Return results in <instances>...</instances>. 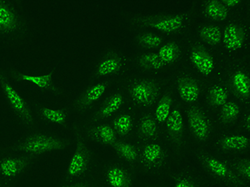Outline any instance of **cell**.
Listing matches in <instances>:
<instances>
[{
    "instance_id": "cell-29",
    "label": "cell",
    "mask_w": 250,
    "mask_h": 187,
    "mask_svg": "<svg viewBox=\"0 0 250 187\" xmlns=\"http://www.w3.org/2000/svg\"><path fill=\"white\" fill-rule=\"evenodd\" d=\"M119 62L114 58H108L100 62L97 68V74L100 76H107L113 74L119 68Z\"/></svg>"
},
{
    "instance_id": "cell-40",
    "label": "cell",
    "mask_w": 250,
    "mask_h": 187,
    "mask_svg": "<svg viewBox=\"0 0 250 187\" xmlns=\"http://www.w3.org/2000/svg\"><path fill=\"white\" fill-rule=\"evenodd\" d=\"M0 187H3V186H0Z\"/></svg>"
},
{
    "instance_id": "cell-32",
    "label": "cell",
    "mask_w": 250,
    "mask_h": 187,
    "mask_svg": "<svg viewBox=\"0 0 250 187\" xmlns=\"http://www.w3.org/2000/svg\"><path fill=\"white\" fill-rule=\"evenodd\" d=\"M132 127V119L130 116L123 114L115 121V128L121 134H127Z\"/></svg>"
},
{
    "instance_id": "cell-28",
    "label": "cell",
    "mask_w": 250,
    "mask_h": 187,
    "mask_svg": "<svg viewBox=\"0 0 250 187\" xmlns=\"http://www.w3.org/2000/svg\"><path fill=\"white\" fill-rule=\"evenodd\" d=\"M140 132L146 137H153L157 133V124L151 116H145L140 124Z\"/></svg>"
},
{
    "instance_id": "cell-23",
    "label": "cell",
    "mask_w": 250,
    "mask_h": 187,
    "mask_svg": "<svg viewBox=\"0 0 250 187\" xmlns=\"http://www.w3.org/2000/svg\"><path fill=\"white\" fill-rule=\"evenodd\" d=\"M171 103L172 100L169 96H165L159 102L155 110V117L158 122H165L167 121L171 112Z\"/></svg>"
},
{
    "instance_id": "cell-18",
    "label": "cell",
    "mask_w": 250,
    "mask_h": 187,
    "mask_svg": "<svg viewBox=\"0 0 250 187\" xmlns=\"http://www.w3.org/2000/svg\"><path fill=\"white\" fill-rule=\"evenodd\" d=\"M164 150L160 145L157 143H150L145 146L143 151V158L145 163L148 165H154L162 159Z\"/></svg>"
},
{
    "instance_id": "cell-13",
    "label": "cell",
    "mask_w": 250,
    "mask_h": 187,
    "mask_svg": "<svg viewBox=\"0 0 250 187\" xmlns=\"http://www.w3.org/2000/svg\"><path fill=\"white\" fill-rule=\"evenodd\" d=\"M224 42L228 49L237 50L241 48L244 37L240 29L234 24L228 25L224 34Z\"/></svg>"
},
{
    "instance_id": "cell-22",
    "label": "cell",
    "mask_w": 250,
    "mask_h": 187,
    "mask_svg": "<svg viewBox=\"0 0 250 187\" xmlns=\"http://www.w3.org/2000/svg\"><path fill=\"white\" fill-rule=\"evenodd\" d=\"M233 83L236 91L242 96L250 95V81L246 74L243 72H237L233 78Z\"/></svg>"
},
{
    "instance_id": "cell-6",
    "label": "cell",
    "mask_w": 250,
    "mask_h": 187,
    "mask_svg": "<svg viewBox=\"0 0 250 187\" xmlns=\"http://www.w3.org/2000/svg\"><path fill=\"white\" fill-rule=\"evenodd\" d=\"M11 76L18 80H22L24 82H30L37 88L46 92L55 93L57 88L55 86L54 79V74L47 73L43 75H33V74H23V73H10Z\"/></svg>"
},
{
    "instance_id": "cell-25",
    "label": "cell",
    "mask_w": 250,
    "mask_h": 187,
    "mask_svg": "<svg viewBox=\"0 0 250 187\" xmlns=\"http://www.w3.org/2000/svg\"><path fill=\"white\" fill-rule=\"evenodd\" d=\"M116 150L118 153L123 158L128 162H134L138 158V151L133 145L126 142H120L116 145Z\"/></svg>"
},
{
    "instance_id": "cell-38",
    "label": "cell",
    "mask_w": 250,
    "mask_h": 187,
    "mask_svg": "<svg viewBox=\"0 0 250 187\" xmlns=\"http://www.w3.org/2000/svg\"><path fill=\"white\" fill-rule=\"evenodd\" d=\"M239 3H240V1H239V0H228V1H225V4L229 6V7L238 5Z\"/></svg>"
},
{
    "instance_id": "cell-24",
    "label": "cell",
    "mask_w": 250,
    "mask_h": 187,
    "mask_svg": "<svg viewBox=\"0 0 250 187\" xmlns=\"http://www.w3.org/2000/svg\"><path fill=\"white\" fill-rule=\"evenodd\" d=\"M201 36L208 43L217 44L221 39V30L218 26H205L200 31Z\"/></svg>"
},
{
    "instance_id": "cell-12",
    "label": "cell",
    "mask_w": 250,
    "mask_h": 187,
    "mask_svg": "<svg viewBox=\"0 0 250 187\" xmlns=\"http://www.w3.org/2000/svg\"><path fill=\"white\" fill-rule=\"evenodd\" d=\"M39 116L45 122L54 124H63L67 121V113L63 110L50 108L47 106H40L38 108Z\"/></svg>"
},
{
    "instance_id": "cell-27",
    "label": "cell",
    "mask_w": 250,
    "mask_h": 187,
    "mask_svg": "<svg viewBox=\"0 0 250 187\" xmlns=\"http://www.w3.org/2000/svg\"><path fill=\"white\" fill-rule=\"evenodd\" d=\"M209 99L213 106L220 107L225 105L228 99V92L220 86L212 88L209 93Z\"/></svg>"
},
{
    "instance_id": "cell-19",
    "label": "cell",
    "mask_w": 250,
    "mask_h": 187,
    "mask_svg": "<svg viewBox=\"0 0 250 187\" xmlns=\"http://www.w3.org/2000/svg\"><path fill=\"white\" fill-rule=\"evenodd\" d=\"M90 135L93 137L104 143H112L115 140V133L113 128L108 125H100L90 131Z\"/></svg>"
},
{
    "instance_id": "cell-21",
    "label": "cell",
    "mask_w": 250,
    "mask_h": 187,
    "mask_svg": "<svg viewBox=\"0 0 250 187\" xmlns=\"http://www.w3.org/2000/svg\"><path fill=\"white\" fill-rule=\"evenodd\" d=\"M123 102H124V98L121 94L114 95L111 97L110 99L108 100V102H106L105 105L100 109L98 115L101 117L110 116L121 108Z\"/></svg>"
},
{
    "instance_id": "cell-7",
    "label": "cell",
    "mask_w": 250,
    "mask_h": 187,
    "mask_svg": "<svg viewBox=\"0 0 250 187\" xmlns=\"http://www.w3.org/2000/svg\"><path fill=\"white\" fill-rule=\"evenodd\" d=\"M131 96L134 102L140 105H148L155 99L156 91L150 83L140 81L135 82L131 88Z\"/></svg>"
},
{
    "instance_id": "cell-14",
    "label": "cell",
    "mask_w": 250,
    "mask_h": 187,
    "mask_svg": "<svg viewBox=\"0 0 250 187\" xmlns=\"http://www.w3.org/2000/svg\"><path fill=\"white\" fill-rule=\"evenodd\" d=\"M106 89H107V85L105 83H99L89 88L78 101V107L80 108H85L91 105L94 102L100 99L105 93Z\"/></svg>"
},
{
    "instance_id": "cell-10",
    "label": "cell",
    "mask_w": 250,
    "mask_h": 187,
    "mask_svg": "<svg viewBox=\"0 0 250 187\" xmlns=\"http://www.w3.org/2000/svg\"><path fill=\"white\" fill-rule=\"evenodd\" d=\"M105 181L108 187H132L128 173L120 167L108 169L106 173Z\"/></svg>"
},
{
    "instance_id": "cell-33",
    "label": "cell",
    "mask_w": 250,
    "mask_h": 187,
    "mask_svg": "<svg viewBox=\"0 0 250 187\" xmlns=\"http://www.w3.org/2000/svg\"><path fill=\"white\" fill-rule=\"evenodd\" d=\"M142 62L146 67L154 69H159L164 66L162 60L159 58L157 54H145L142 57Z\"/></svg>"
},
{
    "instance_id": "cell-15",
    "label": "cell",
    "mask_w": 250,
    "mask_h": 187,
    "mask_svg": "<svg viewBox=\"0 0 250 187\" xmlns=\"http://www.w3.org/2000/svg\"><path fill=\"white\" fill-rule=\"evenodd\" d=\"M179 93L184 101L191 103V102H196L199 98L200 91L196 82L187 80L180 83Z\"/></svg>"
},
{
    "instance_id": "cell-2",
    "label": "cell",
    "mask_w": 250,
    "mask_h": 187,
    "mask_svg": "<svg viewBox=\"0 0 250 187\" xmlns=\"http://www.w3.org/2000/svg\"><path fill=\"white\" fill-rule=\"evenodd\" d=\"M0 86L7 102L22 124L27 128H35V121L31 109L25 100L18 93L9 82L5 72L0 68Z\"/></svg>"
},
{
    "instance_id": "cell-1",
    "label": "cell",
    "mask_w": 250,
    "mask_h": 187,
    "mask_svg": "<svg viewBox=\"0 0 250 187\" xmlns=\"http://www.w3.org/2000/svg\"><path fill=\"white\" fill-rule=\"evenodd\" d=\"M69 142L58 136L46 133L31 134L11 148L15 153L29 156H38L41 154L63 150L68 148Z\"/></svg>"
},
{
    "instance_id": "cell-37",
    "label": "cell",
    "mask_w": 250,
    "mask_h": 187,
    "mask_svg": "<svg viewBox=\"0 0 250 187\" xmlns=\"http://www.w3.org/2000/svg\"><path fill=\"white\" fill-rule=\"evenodd\" d=\"M62 187H91V186L87 182H75Z\"/></svg>"
},
{
    "instance_id": "cell-3",
    "label": "cell",
    "mask_w": 250,
    "mask_h": 187,
    "mask_svg": "<svg viewBox=\"0 0 250 187\" xmlns=\"http://www.w3.org/2000/svg\"><path fill=\"white\" fill-rule=\"evenodd\" d=\"M36 156L29 155H11L0 159V176L11 179L26 170Z\"/></svg>"
},
{
    "instance_id": "cell-20",
    "label": "cell",
    "mask_w": 250,
    "mask_h": 187,
    "mask_svg": "<svg viewBox=\"0 0 250 187\" xmlns=\"http://www.w3.org/2000/svg\"><path fill=\"white\" fill-rule=\"evenodd\" d=\"M183 24L184 19L182 18L174 16L157 21L156 23H154V27L160 31L173 32L180 29Z\"/></svg>"
},
{
    "instance_id": "cell-17",
    "label": "cell",
    "mask_w": 250,
    "mask_h": 187,
    "mask_svg": "<svg viewBox=\"0 0 250 187\" xmlns=\"http://www.w3.org/2000/svg\"><path fill=\"white\" fill-rule=\"evenodd\" d=\"M167 128L173 136H179L182 134L184 129V121L182 114L178 108L171 111L167 119Z\"/></svg>"
},
{
    "instance_id": "cell-34",
    "label": "cell",
    "mask_w": 250,
    "mask_h": 187,
    "mask_svg": "<svg viewBox=\"0 0 250 187\" xmlns=\"http://www.w3.org/2000/svg\"><path fill=\"white\" fill-rule=\"evenodd\" d=\"M140 42L144 45L147 46V47H155V46L159 45L161 43L162 38L158 35H154V34H145V35H143L142 37H140Z\"/></svg>"
},
{
    "instance_id": "cell-31",
    "label": "cell",
    "mask_w": 250,
    "mask_h": 187,
    "mask_svg": "<svg viewBox=\"0 0 250 187\" xmlns=\"http://www.w3.org/2000/svg\"><path fill=\"white\" fill-rule=\"evenodd\" d=\"M239 113V107L233 102L225 103L224 108L222 109V116L227 122H230L235 119Z\"/></svg>"
},
{
    "instance_id": "cell-16",
    "label": "cell",
    "mask_w": 250,
    "mask_h": 187,
    "mask_svg": "<svg viewBox=\"0 0 250 187\" xmlns=\"http://www.w3.org/2000/svg\"><path fill=\"white\" fill-rule=\"evenodd\" d=\"M221 145L226 150H244L249 147L250 139L245 135H230L222 140Z\"/></svg>"
},
{
    "instance_id": "cell-11",
    "label": "cell",
    "mask_w": 250,
    "mask_h": 187,
    "mask_svg": "<svg viewBox=\"0 0 250 187\" xmlns=\"http://www.w3.org/2000/svg\"><path fill=\"white\" fill-rule=\"evenodd\" d=\"M191 60L199 72L205 75H209L214 68V62L212 57L202 50H193L191 54Z\"/></svg>"
},
{
    "instance_id": "cell-35",
    "label": "cell",
    "mask_w": 250,
    "mask_h": 187,
    "mask_svg": "<svg viewBox=\"0 0 250 187\" xmlns=\"http://www.w3.org/2000/svg\"><path fill=\"white\" fill-rule=\"evenodd\" d=\"M238 171H239L240 178H241L244 182H249L250 177V161H249V160H245L244 162H242L239 165Z\"/></svg>"
},
{
    "instance_id": "cell-30",
    "label": "cell",
    "mask_w": 250,
    "mask_h": 187,
    "mask_svg": "<svg viewBox=\"0 0 250 187\" xmlns=\"http://www.w3.org/2000/svg\"><path fill=\"white\" fill-rule=\"evenodd\" d=\"M177 55L176 47L172 44L168 43L163 46L162 48L159 49V58L162 60L163 62H172L174 61Z\"/></svg>"
},
{
    "instance_id": "cell-26",
    "label": "cell",
    "mask_w": 250,
    "mask_h": 187,
    "mask_svg": "<svg viewBox=\"0 0 250 187\" xmlns=\"http://www.w3.org/2000/svg\"><path fill=\"white\" fill-rule=\"evenodd\" d=\"M206 13L209 17L215 19H224L227 17V10L222 3L213 1L206 5Z\"/></svg>"
},
{
    "instance_id": "cell-8",
    "label": "cell",
    "mask_w": 250,
    "mask_h": 187,
    "mask_svg": "<svg viewBox=\"0 0 250 187\" xmlns=\"http://www.w3.org/2000/svg\"><path fill=\"white\" fill-rule=\"evenodd\" d=\"M188 122L194 136L200 140L207 138L209 133V124L202 112L197 109L191 110L188 114Z\"/></svg>"
},
{
    "instance_id": "cell-9",
    "label": "cell",
    "mask_w": 250,
    "mask_h": 187,
    "mask_svg": "<svg viewBox=\"0 0 250 187\" xmlns=\"http://www.w3.org/2000/svg\"><path fill=\"white\" fill-rule=\"evenodd\" d=\"M203 161L205 162L206 168L210 170L214 176L222 180H225L229 183H233V185L237 183V180L233 176L227 166L218 159L213 158L210 156H204Z\"/></svg>"
},
{
    "instance_id": "cell-39",
    "label": "cell",
    "mask_w": 250,
    "mask_h": 187,
    "mask_svg": "<svg viewBox=\"0 0 250 187\" xmlns=\"http://www.w3.org/2000/svg\"><path fill=\"white\" fill-rule=\"evenodd\" d=\"M245 128H247L248 130L250 129V116L248 115L245 118Z\"/></svg>"
},
{
    "instance_id": "cell-5",
    "label": "cell",
    "mask_w": 250,
    "mask_h": 187,
    "mask_svg": "<svg viewBox=\"0 0 250 187\" xmlns=\"http://www.w3.org/2000/svg\"><path fill=\"white\" fill-rule=\"evenodd\" d=\"M20 19L11 4L0 0V34L9 35L17 31Z\"/></svg>"
},
{
    "instance_id": "cell-4",
    "label": "cell",
    "mask_w": 250,
    "mask_h": 187,
    "mask_svg": "<svg viewBox=\"0 0 250 187\" xmlns=\"http://www.w3.org/2000/svg\"><path fill=\"white\" fill-rule=\"evenodd\" d=\"M89 153L82 139L79 140L77 147L74 150L67 168L68 179H75L82 176L88 169L89 165Z\"/></svg>"
},
{
    "instance_id": "cell-36",
    "label": "cell",
    "mask_w": 250,
    "mask_h": 187,
    "mask_svg": "<svg viewBox=\"0 0 250 187\" xmlns=\"http://www.w3.org/2000/svg\"><path fill=\"white\" fill-rule=\"evenodd\" d=\"M197 187L196 185L193 184V182H191L188 179L182 178L178 180L174 187Z\"/></svg>"
}]
</instances>
